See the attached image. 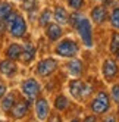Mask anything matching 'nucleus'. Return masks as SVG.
Segmentation results:
<instances>
[{
  "instance_id": "f257e3e1",
  "label": "nucleus",
  "mask_w": 119,
  "mask_h": 122,
  "mask_svg": "<svg viewBox=\"0 0 119 122\" xmlns=\"http://www.w3.org/2000/svg\"><path fill=\"white\" fill-rule=\"evenodd\" d=\"M109 106H110V102H109V96L104 93V91H100L96 99L91 102V110L96 113V115H101L109 110Z\"/></svg>"
},
{
  "instance_id": "f03ea898",
  "label": "nucleus",
  "mask_w": 119,
  "mask_h": 122,
  "mask_svg": "<svg viewBox=\"0 0 119 122\" xmlns=\"http://www.w3.org/2000/svg\"><path fill=\"white\" fill-rule=\"evenodd\" d=\"M76 30H78V34L81 36L84 44L87 47H91L93 46V32H91V24L88 19L82 18L79 21V24L76 25Z\"/></svg>"
},
{
  "instance_id": "7ed1b4c3",
  "label": "nucleus",
  "mask_w": 119,
  "mask_h": 122,
  "mask_svg": "<svg viewBox=\"0 0 119 122\" xmlns=\"http://www.w3.org/2000/svg\"><path fill=\"white\" fill-rule=\"evenodd\" d=\"M76 51H78V46L72 40H63L56 47V53L63 57H74L76 55Z\"/></svg>"
},
{
  "instance_id": "20e7f679",
  "label": "nucleus",
  "mask_w": 119,
  "mask_h": 122,
  "mask_svg": "<svg viewBox=\"0 0 119 122\" xmlns=\"http://www.w3.org/2000/svg\"><path fill=\"white\" fill-rule=\"evenodd\" d=\"M22 93L28 99H35L40 93V85L35 80H27L22 84Z\"/></svg>"
},
{
  "instance_id": "39448f33",
  "label": "nucleus",
  "mask_w": 119,
  "mask_h": 122,
  "mask_svg": "<svg viewBox=\"0 0 119 122\" xmlns=\"http://www.w3.org/2000/svg\"><path fill=\"white\" fill-rule=\"evenodd\" d=\"M56 66H57V63H56L55 59H44V60H41V62L38 63L37 72L41 76H47V75H50L52 72H55Z\"/></svg>"
},
{
  "instance_id": "423d86ee",
  "label": "nucleus",
  "mask_w": 119,
  "mask_h": 122,
  "mask_svg": "<svg viewBox=\"0 0 119 122\" xmlns=\"http://www.w3.org/2000/svg\"><path fill=\"white\" fill-rule=\"evenodd\" d=\"M25 31H27V25H25V21L18 15L16 19L10 24V32L13 37H24Z\"/></svg>"
},
{
  "instance_id": "0eeeda50",
  "label": "nucleus",
  "mask_w": 119,
  "mask_h": 122,
  "mask_svg": "<svg viewBox=\"0 0 119 122\" xmlns=\"http://www.w3.org/2000/svg\"><path fill=\"white\" fill-rule=\"evenodd\" d=\"M118 74V65L115 60L112 59H107L104 60V63H103V75L106 80H112V78Z\"/></svg>"
},
{
  "instance_id": "6e6552de",
  "label": "nucleus",
  "mask_w": 119,
  "mask_h": 122,
  "mask_svg": "<svg viewBox=\"0 0 119 122\" xmlns=\"http://www.w3.org/2000/svg\"><path fill=\"white\" fill-rule=\"evenodd\" d=\"M35 113L40 121H44L49 116V103L44 99H40L35 104Z\"/></svg>"
},
{
  "instance_id": "1a4fd4ad",
  "label": "nucleus",
  "mask_w": 119,
  "mask_h": 122,
  "mask_svg": "<svg viewBox=\"0 0 119 122\" xmlns=\"http://www.w3.org/2000/svg\"><path fill=\"white\" fill-rule=\"evenodd\" d=\"M28 107H30V103L28 102H19V103H16L15 106L12 107V115L15 118H24L25 115H27V112H28Z\"/></svg>"
},
{
  "instance_id": "9d476101",
  "label": "nucleus",
  "mask_w": 119,
  "mask_h": 122,
  "mask_svg": "<svg viewBox=\"0 0 119 122\" xmlns=\"http://www.w3.org/2000/svg\"><path fill=\"white\" fill-rule=\"evenodd\" d=\"M91 18L96 24H103L107 18V13H106V9L103 6H96L94 9L91 10Z\"/></svg>"
},
{
  "instance_id": "9b49d317",
  "label": "nucleus",
  "mask_w": 119,
  "mask_h": 122,
  "mask_svg": "<svg viewBox=\"0 0 119 122\" xmlns=\"http://www.w3.org/2000/svg\"><path fill=\"white\" fill-rule=\"evenodd\" d=\"M82 88H84V84H82L79 80H74V81L69 82L71 94L74 96L75 99H81V96H82Z\"/></svg>"
},
{
  "instance_id": "f8f14e48",
  "label": "nucleus",
  "mask_w": 119,
  "mask_h": 122,
  "mask_svg": "<svg viewBox=\"0 0 119 122\" xmlns=\"http://www.w3.org/2000/svg\"><path fill=\"white\" fill-rule=\"evenodd\" d=\"M60 36H62V30H60V27H59V25H56V24L47 25V37L52 40V41L60 38Z\"/></svg>"
},
{
  "instance_id": "ddd939ff",
  "label": "nucleus",
  "mask_w": 119,
  "mask_h": 122,
  "mask_svg": "<svg viewBox=\"0 0 119 122\" xmlns=\"http://www.w3.org/2000/svg\"><path fill=\"white\" fill-rule=\"evenodd\" d=\"M0 72L5 74V75H13L16 72V65L12 60H3L0 63Z\"/></svg>"
},
{
  "instance_id": "4468645a",
  "label": "nucleus",
  "mask_w": 119,
  "mask_h": 122,
  "mask_svg": "<svg viewBox=\"0 0 119 122\" xmlns=\"http://www.w3.org/2000/svg\"><path fill=\"white\" fill-rule=\"evenodd\" d=\"M22 47L19 44H12L9 49H7V57L9 59H19L22 56Z\"/></svg>"
},
{
  "instance_id": "2eb2a0df",
  "label": "nucleus",
  "mask_w": 119,
  "mask_h": 122,
  "mask_svg": "<svg viewBox=\"0 0 119 122\" xmlns=\"http://www.w3.org/2000/svg\"><path fill=\"white\" fill-rule=\"evenodd\" d=\"M68 69H69V72L72 75L78 76L82 72V63H81V60H71V62L68 63Z\"/></svg>"
},
{
  "instance_id": "dca6fc26",
  "label": "nucleus",
  "mask_w": 119,
  "mask_h": 122,
  "mask_svg": "<svg viewBox=\"0 0 119 122\" xmlns=\"http://www.w3.org/2000/svg\"><path fill=\"white\" fill-rule=\"evenodd\" d=\"M55 18H56V21L59 22V24H66L68 22V13H66V10L63 9L62 6H57L56 7V10H55Z\"/></svg>"
},
{
  "instance_id": "f3484780",
  "label": "nucleus",
  "mask_w": 119,
  "mask_h": 122,
  "mask_svg": "<svg viewBox=\"0 0 119 122\" xmlns=\"http://www.w3.org/2000/svg\"><path fill=\"white\" fill-rule=\"evenodd\" d=\"M13 106H15V94L10 93V94H7L6 97L3 99V102H2V109L7 112V110H12Z\"/></svg>"
},
{
  "instance_id": "a211bd4d",
  "label": "nucleus",
  "mask_w": 119,
  "mask_h": 122,
  "mask_svg": "<svg viewBox=\"0 0 119 122\" xmlns=\"http://www.w3.org/2000/svg\"><path fill=\"white\" fill-rule=\"evenodd\" d=\"M35 56V47L32 44H27L25 46V51H24V60L25 62H31Z\"/></svg>"
},
{
  "instance_id": "6ab92c4d",
  "label": "nucleus",
  "mask_w": 119,
  "mask_h": 122,
  "mask_svg": "<svg viewBox=\"0 0 119 122\" xmlns=\"http://www.w3.org/2000/svg\"><path fill=\"white\" fill-rule=\"evenodd\" d=\"M55 106H56L57 110H65L68 106H69V102H68V99L65 96H59L56 99V102H55Z\"/></svg>"
},
{
  "instance_id": "aec40b11",
  "label": "nucleus",
  "mask_w": 119,
  "mask_h": 122,
  "mask_svg": "<svg viewBox=\"0 0 119 122\" xmlns=\"http://www.w3.org/2000/svg\"><path fill=\"white\" fill-rule=\"evenodd\" d=\"M118 50H119V32H113L112 41H110V53L116 55Z\"/></svg>"
},
{
  "instance_id": "412c9836",
  "label": "nucleus",
  "mask_w": 119,
  "mask_h": 122,
  "mask_svg": "<svg viewBox=\"0 0 119 122\" xmlns=\"http://www.w3.org/2000/svg\"><path fill=\"white\" fill-rule=\"evenodd\" d=\"M12 12V6L9 3H2L0 5V19H6V16Z\"/></svg>"
},
{
  "instance_id": "4be33fe9",
  "label": "nucleus",
  "mask_w": 119,
  "mask_h": 122,
  "mask_svg": "<svg viewBox=\"0 0 119 122\" xmlns=\"http://www.w3.org/2000/svg\"><path fill=\"white\" fill-rule=\"evenodd\" d=\"M50 19H52V12L46 9L43 13H41V16H40V25H43V27H47L49 22H50Z\"/></svg>"
},
{
  "instance_id": "5701e85b",
  "label": "nucleus",
  "mask_w": 119,
  "mask_h": 122,
  "mask_svg": "<svg viewBox=\"0 0 119 122\" xmlns=\"http://www.w3.org/2000/svg\"><path fill=\"white\" fill-rule=\"evenodd\" d=\"M110 22L115 28H119V9H115L112 12V16H110Z\"/></svg>"
},
{
  "instance_id": "b1692460",
  "label": "nucleus",
  "mask_w": 119,
  "mask_h": 122,
  "mask_svg": "<svg viewBox=\"0 0 119 122\" xmlns=\"http://www.w3.org/2000/svg\"><path fill=\"white\" fill-rule=\"evenodd\" d=\"M84 18V16L82 15H79V13H74L72 16H71V22H72V25H74V27L76 28V25H78L79 24V21Z\"/></svg>"
},
{
  "instance_id": "393cba45",
  "label": "nucleus",
  "mask_w": 119,
  "mask_h": 122,
  "mask_svg": "<svg viewBox=\"0 0 119 122\" xmlns=\"http://www.w3.org/2000/svg\"><path fill=\"white\" fill-rule=\"evenodd\" d=\"M68 2H69V6L74 7V9H79L84 5V0H68Z\"/></svg>"
},
{
  "instance_id": "a878e982",
  "label": "nucleus",
  "mask_w": 119,
  "mask_h": 122,
  "mask_svg": "<svg viewBox=\"0 0 119 122\" xmlns=\"http://www.w3.org/2000/svg\"><path fill=\"white\" fill-rule=\"evenodd\" d=\"M112 97L116 103H119V85H113L112 87Z\"/></svg>"
},
{
  "instance_id": "bb28decb",
  "label": "nucleus",
  "mask_w": 119,
  "mask_h": 122,
  "mask_svg": "<svg viewBox=\"0 0 119 122\" xmlns=\"http://www.w3.org/2000/svg\"><path fill=\"white\" fill-rule=\"evenodd\" d=\"M35 5H37L35 0H28V2H25L24 7H25L27 10H31V9H35Z\"/></svg>"
},
{
  "instance_id": "cd10ccee",
  "label": "nucleus",
  "mask_w": 119,
  "mask_h": 122,
  "mask_svg": "<svg viewBox=\"0 0 119 122\" xmlns=\"http://www.w3.org/2000/svg\"><path fill=\"white\" fill-rule=\"evenodd\" d=\"M91 91H93V87H91V85H84V88H82V96H81V97H88Z\"/></svg>"
},
{
  "instance_id": "c85d7f7f",
  "label": "nucleus",
  "mask_w": 119,
  "mask_h": 122,
  "mask_svg": "<svg viewBox=\"0 0 119 122\" xmlns=\"http://www.w3.org/2000/svg\"><path fill=\"white\" fill-rule=\"evenodd\" d=\"M16 16H18V15H16L15 12H10L9 15H7V16H6V21H7V22H10V24H12V22H13V21L16 19Z\"/></svg>"
},
{
  "instance_id": "c756f323",
  "label": "nucleus",
  "mask_w": 119,
  "mask_h": 122,
  "mask_svg": "<svg viewBox=\"0 0 119 122\" xmlns=\"http://www.w3.org/2000/svg\"><path fill=\"white\" fill-rule=\"evenodd\" d=\"M5 31H6V21H2V19H0V37L5 34Z\"/></svg>"
},
{
  "instance_id": "7c9ffc66",
  "label": "nucleus",
  "mask_w": 119,
  "mask_h": 122,
  "mask_svg": "<svg viewBox=\"0 0 119 122\" xmlns=\"http://www.w3.org/2000/svg\"><path fill=\"white\" fill-rule=\"evenodd\" d=\"M49 122H62V119H60L59 115H52V118H50Z\"/></svg>"
},
{
  "instance_id": "2f4dec72",
  "label": "nucleus",
  "mask_w": 119,
  "mask_h": 122,
  "mask_svg": "<svg viewBox=\"0 0 119 122\" xmlns=\"http://www.w3.org/2000/svg\"><path fill=\"white\" fill-rule=\"evenodd\" d=\"M5 91H6V85L5 84H0V99L5 96Z\"/></svg>"
},
{
  "instance_id": "473e14b6",
  "label": "nucleus",
  "mask_w": 119,
  "mask_h": 122,
  "mask_svg": "<svg viewBox=\"0 0 119 122\" xmlns=\"http://www.w3.org/2000/svg\"><path fill=\"white\" fill-rule=\"evenodd\" d=\"M84 122H97V121H96V116H87L84 119Z\"/></svg>"
},
{
  "instance_id": "72a5a7b5",
  "label": "nucleus",
  "mask_w": 119,
  "mask_h": 122,
  "mask_svg": "<svg viewBox=\"0 0 119 122\" xmlns=\"http://www.w3.org/2000/svg\"><path fill=\"white\" fill-rule=\"evenodd\" d=\"M103 122H116V119H115V116H107Z\"/></svg>"
},
{
  "instance_id": "f704fd0d",
  "label": "nucleus",
  "mask_w": 119,
  "mask_h": 122,
  "mask_svg": "<svg viewBox=\"0 0 119 122\" xmlns=\"http://www.w3.org/2000/svg\"><path fill=\"white\" fill-rule=\"evenodd\" d=\"M116 57H118V60H119V50L116 51Z\"/></svg>"
},
{
  "instance_id": "c9c22d12",
  "label": "nucleus",
  "mask_w": 119,
  "mask_h": 122,
  "mask_svg": "<svg viewBox=\"0 0 119 122\" xmlns=\"http://www.w3.org/2000/svg\"><path fill=\"white\" fill-rule=\"evenodd\" d=\"M71 122H79V121H78V119H72Z\"/></svg>"
}]
</instances>
